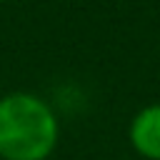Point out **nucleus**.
Instances as JSON below:
<instances>
[{
  "label": "nucleus",
  "mask_w": 160,
  "mask_h": 160,
  "mask_svg": "<svg viewBox=\"0 0 160 160\" xmlns=\"http://www.w3.org/2000/svg\"><path fill=\"white\" fill-rule=\"evenodd\" d=\"M60 138L52 108L35 92H8L0 98V158L48 160Z\"/></svg>",
  "instance_id": "1"
},
{
  "label": "nucleus",
  "mask_w": 160,
  "mask_h": 160,
  "mask_svg": "<svg viewBox=\"0 0 160 160\" xmlns=\"http://www.w3.org/2000/svg\"><path fill=\"white\" fill-rule=\"evenodd\" d=\"M128 140L138 155L160 160V102H150L132 115L128 125Z\"/></svg>",
  "instance_id": "2"
}]
</instances>
